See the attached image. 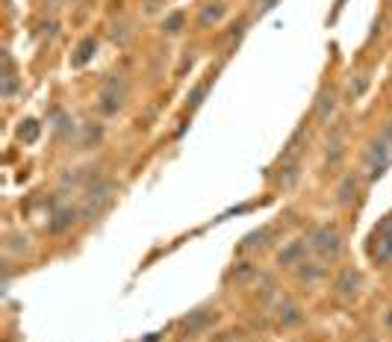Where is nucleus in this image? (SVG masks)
<instances>
[{
	"instance_id": "7",
	"label": "nucleus",
	"mask_w": 392,
	"mask_h": 342,
	"mask_svg": "<svg viewBox=\"0 0 392 342\" xmlns=\"http://www.w3.org/2000/svg\"><path fill=\"white\" fill-rule=\"evenodd\" d=\"M313 112H316V118H318L321 124H328V121L333 118V112H336V95H333L330 89H325V92L318 95V101H316Z\"/></svg>"
},
{
	"instance_id": "16",
	"label": "nucleus",
	"mask_w": 392,
	"mask_h": 342,
	"mask_svg": "<svg viewBox=\"0 0 392 342\" xmlns=\"http://www.w3.org/2000/svg\"><path fill=\"white\" fill-rule=\"evenodd\" d=\"M18 136L24 139V142H36V136H38V124L30 118V121H24V127L18 130Z\"/></svg>"
},
{
	"instance_id": "17",
	"label": "nucleus",
	"mask_w": 392,
	"mask_h": 342,
	"mask_svg": "<svg viewBox=\"0 0 392 342\" xmlns=\"http://www.w3.org/2000/svg\"><path fill=\"white\" fill-rule=\"evenodd\" d=\"M180 27H183V15H180V12H174V15L162 24V30H165L168 36H174V33H180Z\"/></svg>"
},
{
	"instance_id": "5",
	"label": "nucleus",
	"mask_w": 392,
	"mask_h": 342,
	"mask_svg": "<svg viewBox=\"0 0 392 342\" xmlns=\"http://www.w3.org/2000/svg\"><path fill=\"white\" fill-rule=\"evenodd\" d=\"M360 283H363V278H360V272L354 266H348V268H342L340 275H336V292H340L342 298H354L357 292H360Z\"/></svg>"
},
{
	"instance_id": "19",
	"label": "nucleus",
	"mask_w": 392,
	"mask_h": 342,
	"mask_svg": "<svg viewBox=\"0 0 392 342\" xmlns=\"http://www.w3.org/2000/svg\"><path fill=\"white\" fill-rule=\"evenodd\" d=\"M206 89H209V83H201V86H195V89H192V95H189V107H198V104L204 101Z\"/></svg>"
},
{
	"instance_id": "15",
	"label": "nucleus",
	"mask_w": 392,
	"mask_h": 342,
	"mask_svg": "<svg viewBox=\"0 0 392 342\" xmlns=\"http://www.w3.org/2000/svg\"><path fill=\"white\" fill-rule=\"evenodd\" d=\"M94 48H97V41H94V39H86V41H83V45L77 48V56H74L71 62H74L77 68H80V65H86V62L92 60V50H94Z\"/></svg>"
},
{
	"instance_id": "20",
	"label": "nucleus",
	"mask_w": 392,
	"mask_h": 342,
	"mask_svg": "<svg viewBox=\"0 0 392 342\" xmlns=\"http://www.w3.org/2000/svg\"><path fill=\"white\" fill-rule=\"evenodd\" d=\"M384 136L392 142V118H389V124H386V130H384Z\"/></svg>"
},
{
	"instance_id": "8",
	"label": "nucleus",
	"mask_w": 392,
	"mask_h": 342,
	"mask_svg": "<svg viewBox=\"0 0 392 342\" xmlns=\"http://www.w3.org/2000/svg\"><path fill=\"white\" fill-rule=\"evenodd\" d=\"M74 219H77V212H74L71 207H62V210H56L53 216H50V221H48V231H50V233H65L68 227L74 224Z\"/></svg>"
},
{
	"instance_id": "13",
	"label": "nucleus",
	"mask_w": 392,
	"mask_h": 342,
	"mask_svg": "<svg viewBox=\"0 0 392 342\" xmlns=\"http://www.w3.org/2000/svg\"><path fill=\"white\" fill-rule=\"evenodd\" d=\"M221 18H224V4H218V0H216V4H206V6L201 9L198 24H201V27H209V24H218Z\"/></svg>"
},
{
	"instance_id": "6",
	"label": "nucleus",
	"mask_w": 392,
	"mask_h": 342,
	"mask_svg": "<svg viewBox=\"0 0 392 342\" xmlns=\"http://www.w3.org/2000/svg\"><path fill=\"white\" fill-rule=\"evenodd\" d=\"M112 189L106 186V183H104V186H97V189H92L89 195H86V204H83V216H86V219H92V216H97V212H101L109 201H112V195H109Z\"/></svg>"
},
{
	"instance_id": "21",
	"label": "nucleus",
	"mask_w": 392,
	"mask_h": 342,
	"mask_svg": "<svg viewBox=\"0 0 392 342\" xmlns=\"http://www.w3.org/2000/svg\"><path fill=\"white\" fill-rule=\"evenodd\" d=\"M384 322H386V327H389V331H392V310L386 313V319H384Z\"/></svg>"
},
{
	"instance_id": "12",
	"label": "nucleus",
	"mask_w": 392,
	"mask_h": 342,
	"mask_svg": "<svg viewBox=\"0 0 392 342\" xmlns=\"http://www.w3.org/2000/svg\"><path fill=\"white\" fill-rule=\"evenodd\" d=\"M295 275H298V280H307V283H316L321 275H325V266H318V263H301V266H295Z\"/></svg>"
},
{
	"instance_id": "1",
	"label": "nucleus",
	"mask_w": 392,
	"mask_h": 342,
	"mask_svg": "<svg viewBox=\"0 0 392 342\" xmlns=\"http://www.w3.org/2000/svg\"><path fill=\"white\" fill-rule=\"evenodd\" d=\"M310 248L321 256V260H336L342 254V233L330 224H321L310 233Z\"/></svg>"
},
{
	"instance_id": "4",
	"label": "nucleus",
	"mask_w": 392,
	"mask_h": 342,
	"mask_svg": "<svg viewBox=\"0 0 392 342\" xmlns=\"http://www.w3.org/2000/svg\"><path fill=\"white\" fill-rule=\"evenodd\" d=\"M124 92H127V86H124V80L118 77H109L104 83V89H101V112H118L121 109V101H124Z\"/></svg>"
},
{
	"instance_id": "18",
	"label": "nucleus",
	"mask_w": 392,
	"mask_h": 342,
	"mask_svg": "<svg viewBox=\"0 0 392 342\" xmlns=\"http://www.w3.org/2000/svg\"><path fill=\"white\" fill-rule=\"evenodd\" d=\"M366 89H369V77H363V74H360V80H357V83L351 80V86H348V95H351V97H360Z\"/></svg>"
},
{
	"instance_id": "11",
	"label": "nucleus",
	"mask_w": 392,
	"mask_h": 342,
	"mask_svg": "<svg viewBox=\"0 0 392 342\" xmlns=\"http://www.w3.org/2000/svg\"><path fill=\"white\" fill-rule=\"evenodd\" d=\"M304 251H307L304 242H292L286 251H280L277 263H280V266H289V268H292V266H301V263H304Z\"/></svg>"
},
{
	"instance_id": "10",
	"label": "nucleus",
	"mask_w": 392,
	"mask_h": 342,
	"mask_svg": "<svg viewBox=\"0 0 392 342\" xmlns=\"http://www.w3.org/2000/svg\"><path fill=\"white\" fill-rule=\"evenodd\" d=\"M277 313H280L277 322L284 324V327H295V324H301V322H304V310H301L295 301H284Z\"/></svg>"
},
{
	"instance_id": "3",
	"label": "nucleus",
	"mask_w": 392,
	"mask_h": 342,
	"mask_svg": "<svg viewBox=\"0 0 392 342\" xmlns=\"http://www.w3.org/2000/svg\"><path fill=\"white\" fill-rule=\"evenodd\" d=\"M392 165V142L384 139H374L369 151H366V168H369V180H377L384 171Z\"/></svg>"
},
{
	"instance_id": "9",
	"label": "nucleus",
	"mask_w": 392,
	"mask_h": 342,
	"mask_svg": "<svg viewBox=\"0 0 392 342\" xmlns=\"http://www.w3.org/2000/svg\"><path fill=\"white\" fill-rule=\"evenodd\" d=\"M354 195H357V175H345L340 180V186H336V204L348 207L354 201Z\"/></svg>"
},
{
	"instance_id": "2",
	"label": "nucleus",
	"mask_w": 392,
	"mask_h": 342,
	"mask_svg": "<svg viewBox=\"0 0 392 342\" xmlns=\"http://www.w3.org/2000/svg\"><path fill=\"white\" fill-rule=\"evenodd\" d=\"M369 256L374 263H392V216L381 221V227H374V233L369 239Z\"/></svg>"
},
{
	"instance_id": "14",
	"label": "nucleus",
	"mask_w": 392,
	"mask_h": 342,
	"mask_svg": "<svg viewBox=\"0 0 392 342\" xmlns=\"http://www.w3.org/2000/svg\"><path fill=\"white\" fill-rule=\"evenodd\" d=\"M298 177H301V163H292V165L284 168V175L277 177V183H280L284 189H292V186L298 183Z\"/></svg>"
}]
</instances>
